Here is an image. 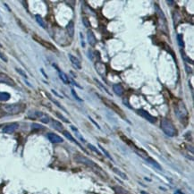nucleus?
Returning a JSON list of instances; mask_svg holds the SVG:
<instances>
[{
    "label": "nucleus",
    "mask_w": 194,
    "mask_h": 194,
    "mask_svg": "<svg viewBox=\"0 0 194 194\" xmlns=\"http://www.w3.org/2000/svg\"><path fill=\"white\" fill-rule=\"evenodd\" d=\"M0 116H2V115H0Z\"/></svg>",
    "instance_id": "nucleus-40"
},
{
    "label": "nucleus",
    "mask_w": 194,
    "mask_h": 194,
    "mask_svg": "<svg viewBox=\"0 0 194 194\" xmlns=\"http://www.w3.org/2000/svg\"><path fill=\"white\" fill-rule=\"evenodd\" d=\"M177 42H178V45L180 46V48H182V49L184 48V41L183 39V35H181V34L177 35Z\"/></svg>",
    "instance_id": "nucleus-24"
},
{
    "label": "nucleus",
    "mask_w": 194,
    "mask_h": 194,
    "mask_svg": "<svg viewBox=\"0 0 194 194\" xmlns=\"http://www.w3.org/2000/svg\"><path fill=\"white\" fill-rule=\"evenodd\" d=\"M82 24H83V25H84L86 28H90V27H91V23H90L89 19L86 18V17H83V18H82Z\"/></svg>",
    "instance_id": "nucleus-30"
},
{
    "label": "nucleus",
    "mask_w": 194,
    "mask_h": 194,
    "mask_svg": "<svg viewBox=\"0 0 194 194\" xmlns=\"http://www.w3.org/2000/svg\"><path fill=\"white\" fill-rule=\"evenodd\" d=\"M56 116H58V117H59L61 120H62V121L65 122H69V120H67V119H66V118H65V117L63 115H61L60 113H57V112H56Z\"/></svg>",
    "instance_id": "nucleus-32"
},
{
    "label": "nucleus",
    "mask_w": 194,
    "mask_h": 194,
    "mask_svg": "<svg viewBox=\"0 0 194 194\" xmlns=\"http://www.w3.org/2000/svg\"><path fill=\"white\" fill-rule=\"evenodd\" d=\"M87 39H88V43L91 46V47H95L96 43H97V39L95 37V34L93 33V31L91 30H89L87 32Z\"/></svg>",
    "instance_id": "nucleus-11"
},
{
    "label": "nucleus",
    "mask_w": 194,
    "mask_h": 194,
    "mask_svg": "<svg viewBox=\"0 0 194 194\" xmlns=\"http://www.w3.org/2000/svg\"><path fill=\"white\" fill-rule=\"evenodd\" d=\"M71 128H72V130H73V132H75V134H76V136H77V137H78V138H79V139H80V140H81V142H85V140H84V139H83V138H82V137L81 136V134H80V132H78V130H77V128H76V127H74L73 125H72V126H71Z\"/></svg>",
    "instance_id": "nucleus-25"
},
{
    "label": "nucleus",
    "mask_w": 194,
    "mask_h": 194,
    "mask_svg": "<svg viewBox=\"0 0 194 194\" xmlns=\"http://www.w3.org/2000/svg\"><path fill=\"white\" fill-rule=\"evenodd\" d=\"M19 127V124L17 122H11L9 124H6L3 128V132L6 134H12L14 133Z\"/></svg>",
    "instance_id": "nucleus-8"
},
{
    "label": "nucleus",
    "mask_w": 194,
    "mask_h": 194,
    "mask_svg": "<svg viewBox=\"0 0 194 194\" xmlns=\"http://www.w3.org/2000/svg\"><path fill=\"white\" fill-rule=\"evenodd\" d=\"M48 139L52 142V143H62L64 142L63 138L58 136L57 134L56 133H52V132H49L48 133Z\"/></svg>",
    "instance_id": "nucleus-10"
},
{
    "label": "nucleus",
    "mask_w": 194,
    "mask_h": 194,
    "mask_svg": "<svg viewBox=\"0 0 194 194\" xmlns=\"http://www.w3.org/2000/svg\"><path fill=\"white\" fill-rule=\"evenodd\" d=\"M113 91L117 96H120V97L122 96V94L124 92V90H123L121 84H114L113 85Z\"/></svg>",
    "instance_id": "nucleus-13"
},
{
    "label": "nucleus",
    "mask_w": 194,
    "mask_h": 194,
    "mask_svg": "<svg viewBox=\"0 0 194 194\" xmlns=\"http://www.w3.org/2000/svg\"><path fill=\"white\" fill-rule=\"evenodd\" d=\"M11 97V95L7 92H0V101H8Z\"/></svg>",
    "instance_id": "nucleus-20"
},
{
    "label": "nucleus",
    "mask_w": 194,
    "mask_h": 194,
    "mask_svg": "<svg viewBox=\"0 0 194 194\" xmlns=\"http://www.w3.org/2000/svg\"><path fill=\"white\" fill-rule=\"evenodd\" d=\"M15 70H16V72H17V73H20V74H21V75H22L23 77H24L25 79H27V78H28V76H27V74H26V73H25L24 71H23L22 69H20V68H16Z\"/></svg>",
    "instance_id": "nucleus-31"
},
{
    "label": "nucleus",
    "mask_w": 194,
    "mask_h": 194,
    "mask_svg": "<svg viewBox=\"0 0 194 194\" xmlns=\"http://www.w3.org/2000/svg\"><path fill=\"white\" fill-rule=\"evenodd\" d=\"M101 99H102V101L105 103V105L107 107H109L111 110H113L115 113H116L117 115H119L121 117H122L123 119H126V116H125V115H124V113H123V111L122 110L121 108L116 105V104H115L113 101H111V100H109V99H107V98H106V97H101Z\"/></svg>",
    "instance_id": "nucleus-5"
},
{
    "label": "nucleus",
    "mask_w": 194,
    "mask_h": 194,
    "mask_svg": "<svg viewBox=\"0 0 194 194\" xmlns=\"http://www.w3.org/2000/svg\"><path fill=\"white\" fill-rule=\"evenodd\" d=\"M145 160L147 161V162H148V163H149L150 165H152V166H153L154 167L157 168L158 170H162V167H160V165H159V164H158V163H157V162L156 160H154L153 158H151V157H150L149 156H148V157L146 158Z\"/></svg>",
    "instance_id": "nucleus-18"
},
{
    "label": "nucleus",
    "mask_w": 194,
    "mask_h": 194,
    "mask_svg": "<svg viewBox=\"0 0 194 194\" xmlns=\"http://www.w3.org/2000/svg\"><path fill=\"white\" fill-rule=\"evenodd\" d=\"M0 83L6 84V85H8V86H11V87L15 86L14 81L10 76H8L7 74L3 73H0Z\"/></svg>",
    "instance_id": "nucleus-6"
},
{
    "label": "nucleus",
    "mask_w": 194,
    "mask_h": 194,
    "mask_svg": "<svg viewBox=\"0 0 194 194\" xmlns=\"http://www.w3.org/2000/svg\"><path fill=\"white\" fill-rule=\"evenodd\" d=\"M51 125H52V127H53L55 130H56V131H58V132H63V131H64V126H63V124H62L60 122L52 119V120H51Z\"/></svg>",
    "instance_id": "nucleus-14"
},
{
    "label": "nucleus",
    "mask_w": 194,
    "mask_h": 194,
    "mask_svg": "<svg viewBox=\"0 0 194 194\" xmlns=\"http://www.w3.org/2000/svg\"><path fill=\"white\" fill-rule=\"evenodd\" d=\"M74 160L77 162V163H80V164H82V165H85L91 168H92L93 170H95L96 172L98 171V172H102L101 168L97 166V164L95 162H93L91 159L88 158L87 157H84L82 155H80V154H77L74 156Z\"/></svg>",
    "instance_id": "nucleus-2"
},
{
    "label": "nucleus",
    "mask_w": 194,
    "mask_h": 194,
    "mask_svg": "<svg viewBox=\"0 0 194 194\" xmlns=\"http://www.w3.org/2000/svg\"><path fill=\"white\" fill-rule=\"evenodd\" d=\"M138 114L142 117H143L144 119H146L147 121H148L149 122H151V123H155L157 122V117L153 116L152 115H150L148 111H146L144 109H139L138 110Z\"/></svg>",
    "instance_id": "nucleus-7"
},
{
    "label": "nucleus",
    "mask_w": 194,
    "mask_h": 194,
    "mask_svg": "<svg viewBox=\"0 0 194 194\" xmlns=\"http://www.w3.org/2000/svg\"><path fill=\"white\" fill-rule=\"evenodd\" d=\"M160 127H161L162 131L164 132V133L169 137H174L177 135V130H176L175 126L173 125L172 121L167 118H163L161 120Z\"/></svg>",
    "instance_id": "nucleus-1"
},
{
    "label": "nucleus",
    "mask_w": 194,
    "mask_h": 194,
    "mask_svg": "<svg viewBox=\"0 0 194 194\" xmlns=\"http://www.w3.org/2000/svg\"><path fill=\"white\" fill-rule=\"evenodd\" d=\"M36 21H37V23L40 24V26H41L42 28H46L47 27V25H46V23L44 22V20L42 19V17L40 15V14H36Z\"/></svg>",
    "instance_id": "nucleus-21"
},
{
    "label": "nucleus",
    "mask_w": 194,
    "mask_h": 194,
    "mask_svg": "<svg viewBox=\"0 0 194 194\" xmlns=\"http://www.w3.org/2000/svg\"><path fill=\"white\" fill-rule=\"evenodd\" d=\"M32 128L34 129H43V127L40 124H37V123H33L32 124Z\"/></svg>",
    "instance_id": "nucleus-34"
},
{
    "label": "nucleus",
    "mask_w": 194,
    "mask_h": 194,
    "mask_svg": "<svg viewBox=\"0 0 194 194\" xmlns=\"http://www.w3.org/2000/svg\"><path fill=\"white\" fill-rule=\"evenodd\" d=\"M40 120L42 122H44V123H49V121H50V118H49V116H47L46 114H44V115L40 118Z\"/></svg>",
    "instance_id": "nucleus-28"
},
{
    "label": "nucleus",
    "mask_w": 194,
    "mask_h": 194,
    "mask_svg": "<svg viewBox=\"0 0 194 194\" xmlns=\"http://www.w3.org/2000/svg\"><path fill=\"white\" fill-rule=\"evenodd\" d=\"M98 148H99L101 149V151H102V152H103V153L105 154V156H106V157H107V158H109L110 160H113V158H112V157L110 156V154H109V153H108V152H107V150H106V149H105V148H103L102 146L98 145Z\"/></svg>",
    "instance_id": "nucleus-27"
},
{
    "label": "nucleus",
    "mask_w": 194,
    "mask_h": 194,
    "mask_svg": "<svg viewBox=\"0 0 194 194\" xmlns=\"http://www.w3.org/2000/svg\"><path fill=\"white\" fill-rule=\"evenodd\" d=\"M90 120H91V121L92 122H93V123H95V125H96V126H97V128H98V129H100V127H99V126H98V124H97V122H94V120H93V119H92V118H91V117H90Z\"/></svg>",
    "instance_id": "nucleus-36"
},
{
    "label": "nucleus",
    "mask_w": 194,
    "mask_h": 194,
    "mask_svg": "<svg viewBox=\"0 0 194 194\" xmlns=\"http://www.w3.org/2000/svg\"><path fill=\"white\" fill-rule=\"evenodd\" d=\"M3 109L5 113L9 115H17L25 110V105L24 104H10V105H5L3 107Z\"/></svg>",
    "instance_id": "nucleus-3"
},
{
    "label": "nucleus",
    "mask_w": 194,
    "mask_h": 194,
    "mask_svg": "<svg viewBox=\"0 0 194 194\" xmlns=\"http://www.w3.org/2000/svg\"><path fill=\"white\" fill-rule=\"evenodd\" d=\"M33 39L37 41V42H39L40 45H42V46H44L45 48H47L49 50H52V51H56V47L54 46V45H52L51 43H49L48 41H46V40H42L41 38H40V37H38V36H36V35H33Z\"/></svg>",
    "instance_id": "nucleus-9"
},
{
    "label": "nucleus",
    "mask_w": 194,
    "mask_h": 194,
    "mask_svg": "<svg viewBox=\"0 0 194 194\" xmlns=\"http://www.w3.org/2000/svg\"><path fill=\"white\" fill-rule=\"evenodd\" d=\"M167 4H169L170 5H173V3H174V2H173V1H167Z\"/></svg>",
    "instance_id": "nucleus-37"
},
{
    "label": "nucleus",
    "mask_w": 194,
    "mask_h": 194,
    "mask_svg": "<svg viewBox=\"0 0 194 194\" xmlns=\"http://www.w3.org/2000/svg\"><path fill=\"white\" fill-rule=\"evenodd\" d=\"M57 72H58V74H59V78L62 80V81L65 84H69L70 83V80H69L68 76L65 73H64V72H62V71H60L58 68H57Z\"/></svg>",
    "instance_id": "nucleus-16"
},
{
    "label": "nucleus",
    "mask_w": 194,
    "mask_h": 194,
    "mask_svg": "<svg viewBox=\"0 0 194 194\" xmlns=\"http://www.w3.org/2000/svg\"><path fill=\"white\" fill-rule=\"evenodd\" d=\"M0 58H1L4 62H5V63L8 61V60H7V58H6V56H5L4 54H2V53H0Z\"/></svg>",
    "instance_id": "nucleus-35"
},
{
    "label": "nucleus",
    "mask_w": 194,
    "mask_h": 194,
    "mask_svg": "<svg viewBox=\"0 0 194 194\" xmlns=\"http://www.w3.org/2000/svg\"><path fill=\"white\" fill-rule=\"evenodd\" d=\"M72 94H73V97H75V99H77L78 101H80V102H81V101H82V100H81V98H80V97H79V96L77 95V93L75 92V91H74L73 89L72 90Z\"/></svg>",
    "instance_id": "nucleus-33"
},
{
    "label": "nucleus",
    "mask_w": 194,
    "mask_h": 194,
    "mask_svg": "<svg viewBox=\"0 0 194 194\" xmlns=\"http://www.w3.org/2000/svg\"><path fill=\"white\" fill-rule=\"evenodd\" d=\"M113 171H114V173H116L118 176H120L122 179H124V180H127V179H128L127 175H126L123 172H122L120 169H118V168H116V167H114V168H113Z\"/></svg>",
    "instance_id": "nucleus-19"
},
{
    "label": "nucleus",
    "mask_w": 194,
    "mask_h": 194,
    "mask_svg": "<svg viewBox=\"0 0 194 194\" xmlns=\"http://www.w3.org/2000/svg\"><path fill=\"white\" fill-rule=\"evenodd\" d=\"M44 114L40 111H30L28 114V116L31 119H40Z\"/></svg>",
    "instance_id": "nucleus-15"
},
{
    "label": "nucleus",
    "mask_w": 194,
    "mask_h": 194,
    "mask_svg": "<svg viewBox=\"0 0 194 194\" xmlns=\"http://www.w3.org/2000/svg\"><path fill=\"white\" fill-rule=\"evenodd\" d=\"M66 30L68 32V35L73 38V35H74V24H73V21H70L68 23V24L66 26Z\"/></svg>",
    "instance_id": "nucleus-17"
},
{
    "label": "nucleus",
    "mask_w": 194,
    "mask_h": 194,
    "mask_svg": "<svg viewBox=\"0 0 194 194\" xmlns=\"http://www.w3.org/2000/svg\"><path fill=\"white\" fill-rule=\"evenodd\" d=\"M88 147H89V148H90L91 150H92L93 152H95V153H96V154H97L98 156H101V153H100V151L97 149L95 146L92 145V144H88Z\"/></svg>",
    "instance_id": "nucleus-26"
},
{
    "label": "nucleus",
    "mask_w": 194,
    "mask_h": 194,
    "mask_svg": "<svg viewBox=\"0 0 194 194\" xmlns=\"http://www.w3.org/2000/svg\"><path fill=\"white\" fill-rule=\"evenodd\" d=\"M68 56H69V59H70L72 65H73V67H75V69L81 70V64L80 60L77 57H75L74 56H73V55H69Z\"/></svg>",
    "instance_id": "nucleus-12"
},
{
    "label": "nucleus",
    "mask_w": 194,
    "mask_h": 194,
    "mask_svg": "<svg viewBox=\"0 0 194 194\" xmlns=\"http://www.w3.org/2000/svg\"><path fill=\"white\" fill-rule=\"evenodd\" d=\"M174 194H183V193H182V192H181L180 191H177V192H175Z\"/></svg>",
    "instance_id": "nucleus-38"
},
{
    "label": "nucleus",
    "mask_w": 194,
    "mask_h": 194,
    "mask_svg": "<svg viewBox=\"0 0 194 194\" xmlns=\"http://www.w3.org/2000/svg\"><path fill=\"white\" fill-rule=\"evenodd\" d=\"M48 96H49V99H50V100H51V101H52V102H53V103H55V104H56V106H57V107H60V108H61V109H63V110H64V111H65V112H66V110H65V108H64V107H62V106H61V105H60V103H59V102H57V101H56V99H54V98H53V97H50V96H49V94H48Z\"/></svg>",
    "instance_id": "nucleus-29"
},
{
    "label": "nucleus",
    "mask_w": 194,
    "mask_h": 194,
    "mask_svg": "<svg viewBox=\"0 0 194 194\" xmlns=\"http://www.w3.org/2000/svg\"><path fill=\"white\" fill-rule=\"evenodd\" d=\"M175 114L181 121L188 119V110L184 103L181 100L178 101V103L175 105Z\"/></svg>",
    "instance_id": "nucleus-4"
},
{
    "label": "nucleus",
    "mask_w": 194,
    "mask_h": 194,
    "mask_svg": "<svg viewBox=\"0 0 194 194\" xmlns=\"http://www.w3.org/2000/svg\"><path fill=\"white\" fill-rule=\"evenodd\" d=\"M94 81H96V84H97V86H98V87H99V88H100V89H101L103 91H105V92H106V93H107L108 95H111V93L108 91V90H107V88H106L104 85H102V83H101V82H100L98 80H97V79H94Z\"/></svg>",
    "instance_id": "nucleus-23"
},
{
    "label": "nucleus",
    "mask_w": 194,
    "mask_h": 194,
    "mask_svg": "<svg viewBox=\"0 0 194 194\" xmlns=\"http://www.w3.org/2000/svg\"><path fill=\"white\" fill-rule=\"evenodd\" d=\"M0 48H2V45H1V44H0Z\"/></svg>",
    "instance_id": "nucleus-39"
},
{
    "label": "nucleus",
    "mask_w": 194,
    "mask_h": 194,
    "mask_svg": "<svg viewBox=\"0 0 194 194\" xmlns=\"http://www.w3.org/2000/svg\"><path fill=\"white\" fill-rule=\"evenodd\" d=\"M63 134H64L69 141H71L72 142H74V143H77V144H78V142H76V140L73 138V136H72V134H71L69 132H67V131H63Z\"/></svg>",
    "instance_id": "nucleus-22"
}]
</instances>
